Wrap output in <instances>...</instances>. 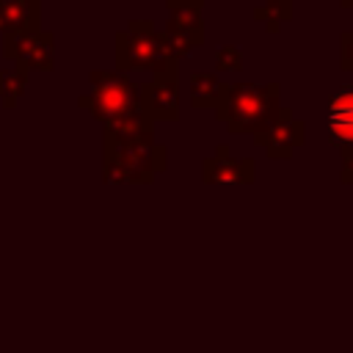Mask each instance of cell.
Returning <instances> with one entry per match:
<instances>
[{
	"label": "cell",
	"instance_id": "8",
	"mask_svg": "<svg viewBox=\"0 0 353 353\" xmlns=\"http://www.w3.org/2000/svg\"><path fill=\"white\" fill-rule=\"evenodd\" d=\"M201 179L207 185H251L256 179L254 157H234L226 143L215 149V154L204 157Z\"/></svg>",
	"mask_w": 353,
	"mask_h": 353
},
{
	"label": "cell",
	"instance_id": "12",
	"mask_svg": "<svg viewBox=\"0 0 353 353\" xmlns=\"http://www.w3.org/2000/svg\"><path fill=\"white\" fill-rule=\"evenodd\" d=\"M188 91H190V105L196 110H204V108H215L218 105L223 83L212 72H193L190 83H188Z\"/></svg>",
	"mask_w": 353,
	"mask_h": 353
},
{
	"label": "cell",
	"instance_id": "3",
	"mask_svg": "<svg viewBox=\"0 0 353 353\" xmlns=\"http://www.w3.org/2000/svg\"><path fill=\"white\" fill-rule=\"evenodd\" d=\"M281 108V85L279 83H223L221 99L215 105L218 121L226 124L229 132H259Z\"/></svg>",
	"mask_w": 353,
	"mask_h": 353
},
{
	"label": "cell",
	"instance_id": "1",
	"mask_svg": "<svg viewBox=\"0 0 353 353\" xmlns=\"http://www.w3.org/2000/svg\"><path fill=\"white\" fill-rule=\"evenodd\" d=\"M168 165V149L154 141L152 121L102 127V182L149 185Z\"/></svg>",
	"mask_w": 353,
	"mask_h": 353
},
{
	"label": "cell",
	"instance_id": "13",
	"mask_svg": "<svg viewBox=\"0 0 353 353\" xmlns=\"http://www.w3.org/2000/svg\"><path fill=\"white\" fill-rule=\"evenodd\" d=\"M28 80H30V72L19 63H11V66L0 69V102H3L6 110H11L19 102V97L28 88Z\"/></svg>",
	"mask_w": 353,
	"mask_h": 353
},
{
	"label": "cell",
	"instance_id": "10",
	"mask_svg": "<svg viewBox=\"0 0 353 353\" xmlns=\"http://www.w3.org/2000/svg\"><path fill=\"white\" fill-rule=\"evenodd\" d=\"M328 141L334 146L353 143V83L339 85L328 97Z\"/></svg>",
	"mask_w": 353,
	"mask_h": 353
},
{
	"label": "cell",
	"instance_id": "11",
	"mask_svg": "<svg viewBox=\"0 0 353 353\" xmlns=\"http://www.w3.org/2000/svg\"><path fill=\"white\" fill-rule=\"evenodd\" d=\"M41 30V0H0V33H36Z\"/></svg>",
	"mask_w": 353,
	"mask_h": 353
},
{
	"label": "cell",
	"instance_id": "14",
	"mask_svg": "<svg viewBox=\"0 0 353 353\" xmlns=\"http://www.w3.org/2000/svg\"><path fill=\"white\" fill-rule=\"evenodd\" d=\"M254 19L268 28V33H279L284 22L292 19V0H265L254 8Z\"/></svg>",
	"mask_w": 353,
	"mask_h": 353
},
{
	"label": "cell",
	"instance_id": "15",
	"mask_svg": "<svg viewBox=\"0 0 353 353\" xmlns=\"http://www.w3.org/2000/svg\"><path fill=\"white\" fill-rule=\"evenodd\" d=\"M215 66L218 72H237L243 69V52L234 44H223L215 50Z\"/></svg>",
	"mask_w": 353,
	"mask_h": 353
},
{
	"label": "cell",
	"instance_id": "6",
	"mask_svg": "<svg viewBox=\"0 0 353 353\" xmlns=\"http://www.w3.org/2000/svg\"><path fill=\"white\" fill-rule=\"evenodd\" d=\"M3 55L11 63L25 66L28 72H52L55 69V36L50 30L3 36Z\"/></svg>",
	"mask_w": 353,
	"mask_h": 353
},
{
	"label": "cell",
	"instance_id": "4",
	"mask_svg": "<svg viewBox=\"0 0 353 353\" xmlns=\"http://www.w3.org/2000/svg\"><path fill=\"white\" fill-rule=\"evenodd\" d=\"M116 69L119 72H149L179 74V61L171 55L163 33L152 19H130L124 30L116 33Z\"/></svg>",
	"mask_w": 353,
	"mask_h": 353
},
{
	"label": "cell",
	"instance_id": "17",
	"mask_svg": "<svg viewBox=\"0 0 353 353\" xmlns=\"http://www.w3.org/2000/svg\"><path fill=\"white\" fill-rule=\"evenodd\" d=\"M339 152H342V182L353 185V143L339 146Z\"/></svg>",
	"mask_w": 353,
	"mask_h": 353
},
{
	"label": "cell",
	"instance_id": "16",
	"mask_svg": "<svg viewBox=\"0 0 353 353\" xmlns=\"http://www.w3.org/2000/svg\"><path fill=\"white\" fill-rule=\"evenodd\" d=\"M339 69L353 72V30H342L339 36Z\"/></svg>",
	"mask_w": 353,
	"mask_h": 353
},
{
	"label": "cell",
	"instance_id": "7",
	"mask_svg": "<svg viewBox=\"0 0 353 353\" xmlns=\"http://www.w3.org/2000/svg\"><path fill=\"white\" fill-rule=\"evenodd\" d=\"M303 141H306V124L301 119H295L292 110L284 105L276 110V116L259 132H254V143L262 146L265 154L273 160L292 157V152L298 146H303Z\"/></svg>",
	"mask_w": 353,
	"mask_h": 353
},
{
	"label": "cell",
	"instance_id": "9",
	"mask_svg": "<svg viewBox=\"0 0 353 353\" xmlns=\"http://www.w3.org/2000/svg\"><path fill=\"white\" fill-rule=\"evenodd\" d=\"M141 108L146 119L176 121L179 119V74H154L141 85Z\"/></svg>",
	"mask_w": 353,
	"mask_h": 353
},
{
	"label": "cell",
	"instance_id": "5",
	"mask_svg": "<svg viewBox=\"0 0 353 353\" xmlns=\"http://www.w3.org/2000/svg\"><path fill=\"white\" fill-rule=\"evenodd\" d=\"M165 8H168V22H165L163 39L171 55L179 61L207 41L204 17H201L204 0H165Z\"/></svg>",
	"mask_w": 353,
	"mask_h": 353
},
{
	"label": "cell",
	"instance_id": "18",
	"mask_svg": "<svg viewBox=\"0 0 353 353\" xmlns=\"http://www.w3.org/2000/svg\"><path fill=\"white\" fill-rule=\"evenodd\" d=\"M339 6H342L345 11H350V14H353V0H339Z\"/></svg>",
	"mask_w": 353,
	"mask_h": 353
},
{
	"label": "cell",
	"instance_id": "2",
	"mask_svg": "<svg viewBox=\"0 0 353 353\" xmlns=\"http://www.w3.org/2000/svg\"><path fill=\"white\" fill-rule=\"evenodd\" d=\"M88 94L77 97V105L88 110L102 127L149 121L141 108V83L130 80L119 69H94L88 74Z\"/></svg>",
	"mask_w": 353,
	"mask_h": 353
}]
</instances>
